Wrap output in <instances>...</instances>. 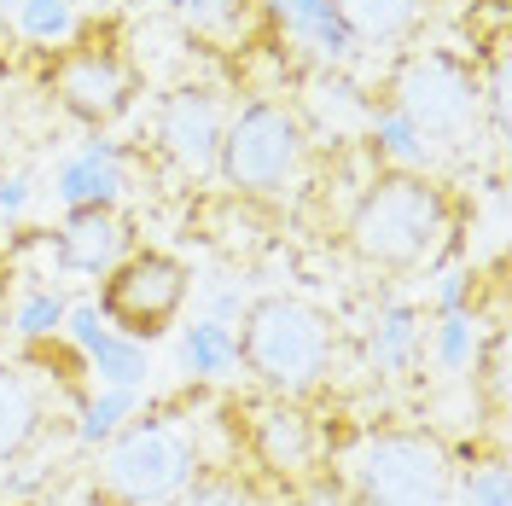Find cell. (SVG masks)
I'll use <instances>...</instances> for the list:
<instances>
[{
    "instance_id": "obj_1",
    "label": "cell",
    "mask_w": 512,
    "mask_h": 506,
    "mask_svg": "<svg viewBox=\"0 0 512 506\" xmlns=\"http://www.w3.org/2000/svg\"><path fill=\"white\" fill-rule=\"evenodd\" d=\"M460 239V198L425 169H379L344 216V256L367 274H431Z\"/></svg>"
},
{
    "instance_id": "obj_2",
    "label": "cell",
    "mask_w": 512,
    "mask_h": 506,
    "mask_svg": "<svg viewBox=\"0 0 512 506\" xmlns=\"http://www.w3.org/2000/svg\"><path fill=\"white\" fill-rule=\"evenodd\" d=\"M233 349H239V367L251 373L256 390L315 402L320 390L332 384L338 361H344V332L309 297L268 291V297H251L245 303L239 332H233Z\"/></svg>"
},
{
    "instance_id": "obj_3",
    "label": "cell",
    "mask_w": 512,
    "mask_h": 506,
    "mask_svg": "<svg viewBox=\"0 0 512 506\" xmlns=\"http://www.w3.org/2000/svg\"><path fill=\"white\" fill-rule=\"evenodd\" d=\"M192 413L181 402H158L146 413H128L105 437L94 472H88V506H169L181 495L204 448L187 425Z\"/></svg>"
},
{
    "instance_id": "obj_4",
    "label": "cell",
    "mask_w": 512,
    "mask_h": 506,
    "mask_svg": "<svg viewBox=\"0 0 512 506\" xmlns=\"http://www.w3.org/2000/svg\"><path fill=\"white\" fill-rule=\"evenodd\" d=\"M222 431H227V460H245V472L268 489H286V495H309L332 477V431L315 413V402H297V396H233L222 402Z\"/></svg>"
},
{
    "instance_id": "obj_5",
    "label": "cell",
    "mask_w": 512,
    "mask_h": 506,
    "mask_svg": "<svg viewBox=\"0 0 512 506\" xmlns=\"http://www.w3.org/2000/svg\"><path fill=\"white\" fill-rule=\"evenodd\" d=\"M454 448L431 425H373L344 454V506H448Z\"/></svg>"
},
{
    "instance_id": "obj_6",
    "label": "cell",
    "mask_w": 512,
    "mask_h": 506,
    "mask_svg": "<svg viewBox=\"0 0 512 506\" xmlns=\"http://www.w3.org/2000/svg\"><path fill=\"white\" fill-rule=\"evenodd\" d=\"M379 105H390L425 146L431 140L437 146L466 140L483 117L478 53L472 59L460 47H414V53H402V59L390 64V76H384Z\"/></svg>"
},
{
    "instance_id": "obj_7",
    "label": "cell",
    "mask_w": 512,
    "mask_h": 506,
    "mask_svg": "<svg viewBox=\"0 0 512 506\" xmlns=\"http://www.w3.org/2000/svg\"><path fill=\"white\" fill-rule=\"evenodd\" d=\"M47 88H53L64 117H76L82 128L117 123L128 105H134V94H140V70H134L123 24L117 18H99V24H82V30H70L64 41H53Z\"/></svg>"
},
{
    "instance_id": "obj_8",
    "label": "cell",
    "mask_w": 512,
    "mask_h": 506,
    "mask_svg": "<svg viewBox=\"0 0 512 506\" xmlns=\"http://www.w3.org/2000/svg\"><path fill=\"white\" fill-rule=\"evenodd\" d=\"M303 158H309L303 117L291 105H280V99H251V105H239L227 117L222 152H216V181L233 198L274 204L303 175Z\"/></svg>"
},
{
    "instance_id": "obj_9",
    "label": "cell",
    "mask_w": 512,
    "mask_h": 506,
    "mask_svg": "<svg viewBox=\"0 0 512 506\" xmlns=\"http://www.w3.org/2000/svg\"><path fill=\"white\" fill-rule=\"evenodd\" d=\"M192 297V268L175 251H158V245H134V251L99 274V320L111 332H123L134 344H152L163 338L181 309Z\"/></svg>"
},
{
    "instance_id": "obj_10",
    "label": "cell",
    "mask_w": 512,
    "mask_h": 506,
    "mask_svg": "<svg viewBox=\"0 0 512 506\" xmlns=\"http://www.w3.org/2000/svg\"><path fill=\"white\" fill-rule=\"evenodd\" d=\"M233 105L222 99V88L210 82H175L169 94L158 99V117H152V134H158V152L181 175H216V152H222V134Z\"/></svg>"
},
{
    "instance_id": "obj_11",
    "label": "cell",
    "mask_w": 512,
    "mask_h": 506,
    "mask_svg": "<svg viewBox=\"0 0 512 506\" xmlns=\"http://www.w3.org/2000/svg\"><path fill=\"white\" fill-rule=\"evenodd\" d=\"M128 251H134V222L123 216V204H76L53 233V256L64 274H105Z\"/></svg>"
},
{
    "instance_id": "obj_12",
    "label": "cell",
    "mask_w": 512,
    "mask_h": 506,
    "mask_svg": "<svg viewBox=\"0 0 512 506\" xmlns=\"http://www.w3.org/2000/svg\"><path fill=\"white\" fill-rule=\"evenodd\" d=\"M64 332L76 338L82 349V361H88V373L99 384H123V390H140L146 384V344H134L123 332H111L105 320H99L94 303H76V309H64Z\"/></svg>"
},
{
    "instance_id": "obj_13",
    "label": "cell",
    "mask_w": 512,
    "mask_h": 506,
    "mask_svg": "<svg viewBox=\"0 0 512 506\" xmlns=\"http://www.w3.org/2000/svg\"><path fill=\"white\" fill-rule=\"evenodd\" d=\"M53 192L64 198V210H76V204H123V192H128L123 146L117 140H88L76 158L59 163Z\"/></svg>"
},
{
    "instance_id": "obj_14",
    "label": "cell",
    "mask_w": 512,
    "mask_h": 506,
    "mask_svg": "<svg viewBox=\"0 0 512 506\" xmlns=\"http://www.w3.org/2000/svg\"><path fill=\"white\" fill-rule=\"evenodd\" d=\"M47 431V390L35 373L0 361V466H18Z\"/></svg>"
},
{
    "instance_id": "obj_15",
    "label": "cell",
    "mask_w": 512,
    "mask_h": 506,
    "mask_svg": "<svg viewBox=\"0 0 512 506\" xmlns=\"http://www.w3.org/2000/svg\"><path fill=\"white\" fill-rule=\"evenodd\" d=\"M332 12L350 30V41H379V47H390V41H408L425 24L431 0H332Z\"/></svg>"
},
{
    "instance_id": "obj_16",
    "label": "cell",
    "mask_w": 512,
    "mask_h": 506,
    "mask_svg": "<svg viewBox=\"0 0 512 506\" xmlns=\"http://www.w3.org/2000/svg\"><path fill=\"white\" fill-rule=\"evenodd\" d=\"M169 506H274V501L239 460H204Z\"/></svg>"
},
{
    "instance_id": "obj_17",
    "label": "cell",
    "mask_w": 512,
    "mask_h": 506,
    "mask_svg": "<svg viewBox=\"0 0 512 506\" xmlns=\"http://www.w3.org/2000/svg\"><path fill=\"white\" fill-rule=\"evenodd\" d=\"M431 344V326L419 320V309L408 303H396V309H384L373 320V338H367V361L379 367V373H408L419 355Z\"/></svg>"
},
{
    "instance_id": "obj_18",
    "label": "cell",
    "mask_w": 512,
    "mask_h": 506,
    "mask_svg": "<svg viewBox=\"0 0 512 506\" xmlns=\"http://www.w3.org/2000/svg\"><path fill=\"white\" fill-rule=\"evenodd\" d=\"M280 6V24H286L297 41H309L320 59H350V30L338 24V12H332V0H274Z\"/></svg>"
},
{
    "instance_id": "obj_19",
    "label": "cell",
    "mask_w": 512,
    "mask_h": 506,
    "mask_svg": "<svg viewBox=\"0 0 512 506\" xmlns=\"http://www.w3.org/2000/svg\"><path fill=\"white\" fill-rule=\"evenodd\" d=\"M472 402L501 437V419H507V332L501 326H489V338L472 344Z\"/></svg>"
},
{
    "instance_id": "obj_20",
    "label": "cell",
    "mask_w": 512,
    "mask_h": 506,
    "mask_svg": "<svg viewBox=\"0 0 512 506\" xmlns=\"http://www.w3.org/2000/svg\"><path fill=\"white\" fill-rule=\"evenodd\" d=\"M163 6H169L192 35H204V41H233V35L245 41L256 0H163Z\"/></svg>"
},
{
    "instance_id": "obj_21",
    "label": "cell",
    "mask_w": 512,
    "mask_h": 506,
    "mask_svg": "<svg viewBox=\"0 0 512 506\" xmlns=\"http://www.w3.org/2000/svg\"><path fill=\"white\" fill-rule=\"evenodd\" d=\"M181 361H187L192 379H222L239 367V349H233V326L222 320H198L187 326V338H181Z\"/></svg>"
},
{
    "instance_id": "obj_22",
    "label": "cell",
    "mask_w": 512,
    "mask_h": 506,
    "mask_svg": "<svg viewBox=\"0 0 512 506\" xmlns=\"http://www.w3.org/2000/svg\"><path fill=\"white\" fill-rule=\"evenodd\" d=\"M454 489L466 495V506H507V454H483L472 466L454 460Z\"/></svg>"
},
{
    "instance_id": "obj_23",
    "label": "cell",
    "mask_w": 512,
    "mask_h": 506,
    "mask_svg": "<svg viewBox=\"0 0 512 506\" xmlns=\"http://www.w3.org/2000/svg\"><path fill=\"white\" fill-rule=\"evenodd\" d=\"M128 413H134V390H123V384H105L99 396H88V402H82V443H105V437L123 425Z\"/></svg>"
},
{
    "instance_id": "obj_24",
    "label": "cell",
    "mask_w": 512,
    "mask_h": 506,
    "mask_svg": "<svg viewBox=\"0 0 512 506\" xmlns=\"http://www.w3.org/2000/svg\"><path fill=\"white\" fill-rule=\"evenodd\" d=\"M18 30L53 47L76 30V0H18Z\"/></svg>"
},
{
    "instance_id": "obj_25",
    "label": "cell",
    "mask_w": 512,
    "mask_h": 506,
    "mask_svg": "<svg viewBox=\"0 0 512 506\" xmlns=\"http://www.w3.org/2000/svg\"><path fill=\"white\" fill-rule=\"evenodd\" d=\"M64 309H70V303H64L59 291L41 285V291H30V297L18 303V332H24V338H53L64 326Z\"/></svg>"
},
{
    "instance_id": "obj_26",
    "label": "cell",
    "mask_w": 512,
    "mask_h": 506,
    "mask_svg": "<svg viewBox=\"0 0 512 506\" xmlns=\"http://www.w3.org/2000/svg\"><path fill=\"white\" fill-rule=\"evenodd\" d=\"M6 506H24V501H6Z\"/></svg>"
}]
</instances>
